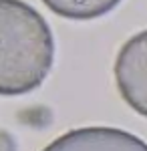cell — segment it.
<instances>
[{
	"instance_id": "6da1fadb",
	"label": "cell",
	"mask_w": 147,
	"mask_h": 151,
	"mask_svg": "<svg viewBox=\"0 0 147 151\" xmlns=\"http://www.w3.org/2000/svg\"><path fill=\"white\" fill-rule=\"evenodd\" d=\"M55 60L46 20L20 0H0V95H24L43 85Z\"/></svg>"
},
{
	"instance_id": "7a4b0ae2",
	"label": "cell",
	"mask_w": 147,
	"mask_h": 151,
	"mask_svg": "<svg viewBox=\"0 0 147 151\" xmlns=\"http://www.w3.org/2000/svg\"><path fill=\"white\" fill-rule=\"evenodd\" d=\"M115 81L125 103L147 117V30L129 38L119 50Z\"/></svg>"
},
{
	"instance_id": "3957f363",
	"label": "cell",
	"mask_w": 147,
	"mask_h": 151,
	"mask_svg": "<svg viewBox=\"0 0 147 151\" xmlns=\"http://www.w3.org/2000/svg\"><path fill=\"white\" fill-rule=\"evenodd\" d=\"M45 151H147V143L121 129L83 127L61 135Z\"/></svg>"
},
{
	"instance_id": "277c9868",
	"label": "cell",
	"mask_w": 147,
	"mask_h": 151,
	"mask_svg": "<svg viewBox=\"0 0 147 151\" xmlns=\"http://www.w3.org/2000/svg\"><path fill=\"white\" fill-rule=\"evenodd\" d=\"M58 16L73 20H91L111 12L121 0H43Z\"/></svg>"
}]
</instances>
